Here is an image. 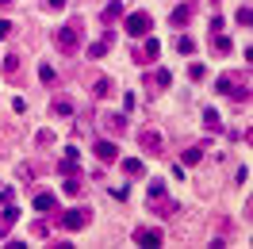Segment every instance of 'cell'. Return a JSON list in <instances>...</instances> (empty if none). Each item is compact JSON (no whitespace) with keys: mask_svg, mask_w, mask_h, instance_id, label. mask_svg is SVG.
Listing matches in <instances>:
<instances>
[{"mask_svg":"<svg viewBox=\"0 0 253 249\" xmlns=\"http://www.w3.org/2000/svg\"><path fill=\"white\" fill-rule=\"evenodd\" d=\"M54 46L62 50V54H77V46H81V23H65V27H58V31H54Z\"/></svg>","mask_w":253,"mask_h":249,"instance_id":"6da1fadb","label":"cell"},{"mask_svg":"<svg viewBox=\"0 0 253 249\" xmlns=\"http://www.w3.org/2000/svg\"><path fill=\"white\" fill-rule=\"evenodd\" d=\"M123 31L130 35V39H146V35L154 31V19H150V12H130V16L123 19Z\"/></svg>","mask_w":253,"mask_h":249,"instance_id":"7a4b0ae2","label":"cell"},{"mask_svg":"<svg viewBox=\"0 0 253 249\" xmlns=\"http://www.w3.org/2000/svg\"><path fill=\"white\" fill-rule=\"evenodd\" d=\"M58 222H62L65 230H84V226L92 222V211H88V207H69V211H65Z\"/></svg>","mask_w":253,"mask_h":249,"instance_id":"3957f363","label":"cell"},{"mask_svg":"<svg viewBox=\"0 0 253 249\" xmlns=\"http://www.w3.org/2000/svg\"><path fill=\"white\" fill-rule=\"evenodd\" d=\"M92 154L104 161V165H111V161H119V146L115 142H108V138H96L92 142Z\"/></svg>","mask_w":253,"mask_h":249,"instance_id":"277c9868","label":"cell"},{"mask_svg":"<svg viewBox=\"0 0 253 249\" xmlns=\"http://www.w3.org/2000/svg\"><path fill=\"white\" fill-rule=\"evenodd\" d=\"M138 142H142V150L150 157H161V134L158 130H142V134H138Z\"/></svg>","mask_w":253,"mask_h":249,"instance_id":"5b68a950","label":"cell"},{"mask_svg":"<svg viewBox=\"0 0 253 249\" xmlns=\"http://www.w3.org/2000/svg\"><path fill=\"white\" fill-rule=\"evenodd\" d=\"M77 165H81V154L69 146V150H65V157L58 161V172H62V176H73V172H77Z\"/></svg>","mask_w":253,"mask_h":249,"instance_id":"8992f818","label":"cell"},{"mask_svg":"<svg viewBox=\"0 0 253 249\" xmlns=\"http://www.w3.org/2000/svg\"><path fill=\"white\" fill-rule=\"evenodd\" d=\"M161 238H165V234H161V230H150V226H142V230H134V242H138V246H146V249L161 246Z\"/></svg>","mask_w":253,"mask_h":249,"instance_id":"52a82bcc","label":"cell"},{"mask_svg":"<svg viewBox=\"0 0 253 249\" xmlns=\"http://www.w3.org/2000/svg\"><path fill=\"white\" fill-rule=\"evenodd\" d=\"M192 12H196V4H176L173 8V27H188V19H192Z\"/></svg>","mask_w":253,"mask_h":249,"instance_id":"ba28073f","label":"cell"},{"mask_svg":"<svg viewBox=\"0 0 253 249\" xmlns=\"http://www.w3.org/2000/svg\"><path fill=\"white\" fill-rule=\"evenodd\" d=\"M16 218H19V211L12 207V203H4V211H0V238L12 230V226H16Z\"/></svg>","mask_w":253,"mask_h":249,"instance_id":"9c48e42d","label":"cell"},{"mask_svg":"<svg viewBox=\"0 0 253 249\" xmlns=\"http://www.w3.org/2000/svg\"><path fill=\"white\" fill-rule=\"evenodd\" d=\"M119 169H123L126 176H146V165L138 161V157H123V161H119Z\"/></svg>","mask_w":253,"mask_h":249,"instance_id":"30bf717a","label":"cell"},{"mask_svg":"<svg viewBox=\"0 0 253 249\" xmlns=\"http://www.w3.org/2000/svg\"><path fill=\"white\" fill-rule=\"evenodd\" d=\"M104 130H108V134H123L126 130V115H104Z\"/></svg>","mask_w":253,"mask_h":249,"instance_id":"8fae6325","label":"cell"},{"mask_svg":"<svg viewBox=\"0 0 253 249\" xmlns=\"http://www.w3.org/2000/svg\"><path fill=\"white\" fill-rule=\"evenodd\" d=\"M54 207H58V196H54V192H39V196H35V211H54Z\"/></svg>","mask_w":253,"mask_h":249,"instance_id":"7c38bea8","label":"cell"},{"mask_svg":"<svg viewBox=\"0 0 253 249\" xmlns=\"http://www.w3.org/2000/svg\"><path fill=\"white\" fill-rule=\"evenodd\" d=\"M158 54H161V42H158V39H146V46H142V62H158Z\"/></svg>","mask_w":253,"mask_h":249,"instance_id":"4fadbf2b","label":"cell"},{"mask_svg":"<svg viewBox=\"0 0 253 249\" xmlns=\"http://www.w3.org/2000/svg\"><path fill=\"white\" fill-rule=\"evenodd\" d=\"M204 126H207V130H222V119H219V111H215V108L204 111Z\"/></svg>","mask_w":253,"mask_h":249,"instance_id":"5bb4252c","label":"cell"},{"mask_svg":"<svg viewBox=\"0 0 253 249\" xmlns=\"http://www.w3.org/2000/svg\"><path fill=\"white\" fill-rule=\"evenodd\" d=\"M111 77H96V84H92V96H111Z\"/></svg>","mask_w":253,"mask_h":249,"instance_id":"9a60e30c","label":"cell"},{"mask_svg":"<svg viewBox=\"0 0 253 249\" xmlns=\"http://www.w3.org/2000/svg\"><path fill=\"white\" fill-rule=\"evenodd\" d=\"M123 16V0H111L108 8H104V23H111V19H119Z\"/></svg>","mask_w":253,"mask_h":249,"instance_id":"2e32d148","label":"cell"},{"mask_svg":"<svg viewBox=\"0 0 253 249\" xmlns=\"http://www.w3.org/2000/svg\"><path fill=\"white\" fill-rule=\"evenodd\" d=\"M180 161H184V165H196V161H204V150H200V146H188V150L180 154Z\"/></svg>","mask_w":253,"mask_h":249,"instance_id":"e0dca14e","label":"cell"},{"mask_svg":"<svg viewBox=\"0 0 253 249\" xmlns=\"http://www.w3.org/2000/svg\"><path fill=\"white\" fill-rule=\"evenodd\" d=\"M62 192H65V196H81V176H77V172H73V176H65Z\"/></svg>","mask_w":253,"mask_h":249,"instance_id":"ac0fdd59","label":"cell"},{"mask_svg":"<svg viewBox=\"0 0 253 249\" xmlns=\"http://www.w3.org/2000/svg\"><path fill=\"white\" fill-rule=\"evenodd\" d=\"M169 84H173V73H169V69H158V73H154V88H169Z\"/></svg>","mask_w":253,"mask_h":249,"instance_id":"d6986e66","label":"cell"},{"mask_svg":"<svg viewBox=\"0 0 253 249\" xmlns=\"http://www.w3.org/2000/svg\"><path fill=\"white\" fill-rule=\"evenodd\" d=\"M192 50H196V42L188 35H176V54H192Z\"/></svg>","mask_w":253,"mask_h":249,"instance_id":"ffe728a7","label":"cell"},{"mask_svg":"<svg viewBox=\"0 0 253 249\" xmlns=\"http://www.w3.org/2000/svg\"><path fill=\"white\" fill-rule=\"evenodd\" d=\"M108 39H100V42H92V46H88V58H104V54H108Z\"/></svg>","mask_w":253,"mask_h":249,"instance_id":"44dd1931","label":"cell"},{"mask_svg":"<svg viewBox=\"0 0 253 249\" xmlns=\"http://www.w3.org/2000/svg\"><path fill=\"white\" fill-rule=\"evenodd\" d=\"M39 81H42V84H54V81H58L54 65H39Z\"/></svg>","mask_w":253,"mask_h":249,"instance_id":"7402d4cb","label":"cell"},{"mask_svg":"<svg viewBox=\"0 0 253 249\" xmlns=\"http://www.w3.org/2000/svg\"><path fill=\"white\" fill-rule=\"evenodd\" d=\"M238 23H242V27H250V23H253V12H250V4H242V8H238Z\"/></svg>","mask_w":253,"mask_h":249,"instance_id":"603a6c76","label":"cell"},{"mask_svg":"<svg viewBox=\"0 0 253 249\" xmlns=\"http://www.w3.org/2000/svg\"><path fill=\"white\" fill-rule=\"evenodd\" d=\"M16 69H19V58H16V54H8V58H4V73L16 77Z\"/></svg>","mask_w":253,"mask_h":249,"instance_id":"cb8c5ba5","label":"cell"},{"mask_svg":"<svg viewBox=\"0 0 253 249\" xmlns=\"http://www.w3.org/2000/svg\"><path fill=\"white\" fill-rule=\"evenodd\" d=\"M54 115H73V104L69 100H54Z\"/></svg>","mask_w":253,"mask_h":249,"instance_id":"d4e9b609","label":"cell"},{"mask_svg":"<svg viewBox=\"0 0 253 249\" xmlns=\"http://www.w3.org/2000/svg\"><path fill=\"white\" fill-rule=\"evenodd\" d=\"M188 77H192V81H204V77H207V69H204L200 62H192V65H188Z\"/></svg>","mask_w":253,"mask_h":249,"instance_id":"484cf974","label":"cell"},{"mask_svg":"<svg viewBox=\"0 0 253 249\" xmlns=\"http://www.w3.org/2000/svg\"><path fill=\"white\" fill-rule=\"evenodd\" d=\"M111 196H115V200H126L130 192H126V184H111Z\"/></svg>","mask_w":253,"mask_h":249,"instance_id":"4316f807","label":"cell"},{"mask_svg":"<svg viewBox=\"0 0 253 249\" xmlns=\"http://www.w3.org/2000/svg\"><path fill=\"white\" fill-rule=\"evenodd\" d=\"M215 50H219V54H226V50H230V39H226V35H219V39H215Z\"/></svg>","mask_w":253,"mask_h":249,"instance_id":"83f0119b","label":"cell"},{"mask_svg":"<svg viewBox=\"0 0 253 249\" xmlns=\"http://www.w3.org/2000/svg\"><path fill=\"white\" fill-rule=\"evenodd\" d=\"M16 31V27H12V23H8V19H0V39H8V35Z\"/></svg>","mask_w":253,"mask_h":249,"instance_id":"f1b7e54d","label":"cell"},{"mask_svg":"<svg viewBox=\"0 0 253 249\" xmlns=\"http://www.w3.org/2000/svg\"><path fill=\"white\" fill-rule=\"evenodd\" d=\"M4 203H12V188H0V207Z\"/></svg>","mask_w":253,"mask_h":249,"instance_id":"f546056e","label":"cell"},{"mask_svg":"<svg viewBox=\"0 0 253 249\" xmlns=\"http://www.w3.org/2000/svg\"><path fill=\"white\" fill-rule=\"evenodd\" d=\"M46 8H65V0H46Z\"/></svg>","mask_w":253,"mask_h":249,"instance_id":"4dcf8cb0","label":"cell"},{"mask_svg":"<svg viewBox=\"0 0 253 249\" xmlns=\"http://www.w3.org/2000/svg\"><path fill=\"white\" fill-rule=\"evenodd\" d=\"M8 4H16V0H0V8H8Z\"/></svg>","mask_w":253,"mask_h":249,"instance_id":"1f68e13d","label":"cell"}]
</instances>
